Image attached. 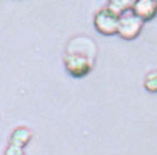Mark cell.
I'll use <instances>...</instances> for the list:
<instances>
[{
    "mask_svg": "<svg viewBox=\"0 0 157 155\" xmlns=\"http://www.w3.org/2000/svg\"><path fill=\"white\" fill-rule=\"evenodd\" d=\"M96 56V45L90 38H73L67 44L63 63L67 72L75 78H82L92 70Z\"/></svg>",
    "mask_w": 157,
    "mask_h": 155,
    "instance_id": "cell-1",
    "label": "cell"
},
{
    "mask_svg": "<svg viewBox=\"0 0 157 155\" xmlns=\"http://www.w3.org/2000/svg\"><path fill=\"white\" fill-rule=\"evenodd\" d=\"M120 16L113 10L105 7L100 9L94 16V27L98 33L103 35H114L117 33Z\"/></svg>",
    "mask_w": 157,
    "mask_h": 155,
    "instance_id": "cell-2",
    "label": "cell"
},
{
    "mask_svg": "<svg viewBox=\"0 0 157 155\" xmlns=\"http://www.w3.org/2000/svg\"><path fill=\"white\" fill-rule=\"evenodd\" d=\"M144 22L137 18L132 11H127L120 16L117 33L123 40L132 41L135 40L142 32Z\"/></svg>",
    "mask_w": 157,
    "mask_h": 155,
    "instance_id": "cell-3",
    "label": "cell"
},
{
    "mask_svg": "<svg viewBox=\"0 0 157 155\" xmlns=\"http://www.w3.org/2000/svg\"><path fill=\"white\" fill-rule=\"evenodd\" d=\"M156 0H134L131 11L143 22L151 21L156 17Z\"/></svg>",
    "mask_w": 157,
    "mask_h": 155,
    "instance_id": "cell-4",
    "label": "cell"
},
{
    "mask_svg": "<svg viewBox=\"0 0 157 155\" xmlns=\"http://www.w3.org/2000/svg\"><path fill=\"white\" fill-rule=\"evenodd\" d=\"M32 140V132L27 127H17L10 134L9 144H13L17 146L25 149Z\"/></svg>",
    "mask_w": 157,
    "mask_h": 155,
    "instance_id": "cell-5",
    "label": "cell"
},
{
    "mask_svg": "<svg viewBox=\"0 0 157 155\" xmlns=\"http://www.w3.org/2000/svg\"><path fill=\"white\" fill-rule=\"evenodd\" d=\"M134 0H109V8L121 16L125 12L129 11L132 8Z\"/></svg>",
    "mask_w": 157,
    "mask_h": 155,
    "instance_id": "cell-6",
    "label": "cell"
},
{
    "mask_svg": "<svg viewBox=\"0 0 157 155\" xmlns=\"http://www.w3.org/2000/svg\"><path fill=\"white\" fill-rule=\"evenodd\" d=\"M144 88L151 94H155L157 92V74L155 70H151L145 75Z\"/></svg>",
    "mask_w": 157,
    "mask_h": 155,
    "instance_id": "cell-7",
    "label": "cell"
},
{
    "mask_svg": "<svg viewBox=\"0 0 157 155\" xmlns=\"http://www.w3.org/2000/svg\"><path fill=\"white\" fill-rule=\"evenodd\" d=\"M5 155H25L23 147L17 146L13 144H8V146L5 150Z\"/></svg>",
    "mask_w": 157,
    "mask_h": 155,
    "instance_id": "cell-8",
    "label": "cell"
}]
</instances>
